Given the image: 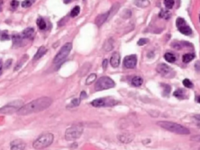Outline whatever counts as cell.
<instances>
[{
  "label": "cell",
  "mask_w": 200,
  "mask_h": 150,
  "mask_svg": "<svg viewBox=\"0 0 200 150\" xmlns=\"http://www.w3.org/2000/svg\"><path fill=\"white\" fill-rule=\"evenodd\" d=\"M134 4H135L138 7L146 8L149 6V5H150V2H149V0H135V1H134Z\"/></svg>",
  "instance_id": "d6986e66"
},
{
  "label": "cell",
  "mask_w": 200,
  "mask_h": 150,
  "mask_svg": "<svg viewBox=\"0 0 200 150\" xmlns=\"http://www.w3.org/2000/svg\"><path fill=\"white\" fill-rule=\"evenodd\" d=\"M94 107H106L113 106L116 104L113 100H106V99H97L91 102Z\"/></svg>",
  "instance_id": "ba28073f"
},
{
  "label": "cell",
  "mask_w": 200,
  "mask_h": 150,
  "mask_svg": "<svg viewBox=\"0 0 200 150\" xmlns=\"http://www.w3.org/2000/svg\"><path fill=\"white\" fill-rule=\"evenodd\" d=\"M81 102V99H73L71 101V102L68 105V107H76L78 106Z\"/></svg>",
  "instance_id": "4dcf8cb0"
},
{
  "label": "cell",
  "mask_w": 200,
  "mask_h": 150,
  "mask_svg": "<svg viewBox=\"0 0 200 150\" xmlns=\"http://www.w3.org/2000/svg\"><path fill=\"white\" fill-rule=\"evenodd\" d=\"M178 28L181 34H183V35H190L192 33V31L191 28H190L189 26H188L187 24L181 26V27H179V28Z\"/></svg>",
  "instance_id": "ac0fdd59"
},
{
  "label": "cell",
  "mask_w": 200,
  "mask_h": 150,
  "mask_svg": "<svg viewBox=\"0 0 200 150\" xmlns=\"http://www.w3.org/2000/svg\"><path fill=\"white\" fill-rule=\"evenodd\" d=\"M2 68H3V66H2V64L0 63V75L2 74Z\"/></svg>",
  "instance_id": "60d3db41"
},
{
  "label": "cell",
  "mask_w": 200,
  "mask_h": 150,
  "mask_svg": "<svg viewBox=\"0 0 200 150\" xmlns=\"http://www.w3.org/2000/svg\"><path fill=\"white\" fill-rule=\"evenodd\" d=\"M72 47H73L72 46V43H70V42H67L65 45H63V47L60 48L59 53L54 57L53 64H58L59 63H61L62 61H63L68 56L70 51H71Z\"/></svg>",
  "instance_id": "52a82bcc"
},
{
  "label": "cell",
  "mask_w": 200,
  "mask_h": 150,
  "mask_svg": "<svg viewBox=\"0 0 200 150\" xmlns=\"http://www.w3.org/2000/svg\"><path fill=\"white\" fill-rule=\"evenodd\" d=\"M136 64H137V57L135 55L126 56L123 59V65L126 68H134L136 66Z\"/></svg>",
  "instance_id": "9c48e42d"
},
{
  "label": "cell",
  "mask_w": 200,
  "mask_h": 150,
  "mask_svg": "<svg viewBox=\"0 0 200 150\" xmlns=\"http://www.w3.org/2000/svg\"><path fill=\"white\" fill-rule=\"evenodd\" d=\"M110 65L113 67L116 68V67H118L119 65H120V63H121V56H120V54L118 53H114L112 55L110 58Z\"/></svg>",
  "instance_id": "4fadbf2b"
},
{
  "label": "cell",
  "mask_w": 200,
  "mask_h": 150,
  "mask_svg": "<svg viewBox=\"0 0 200 150\" xmlns=\"http://www.w3.org/2000/svg\"><path fill=\"white\" fill-rule=\"evenodd\" d=\"M111 41H112V40H111V39H109V40L106 41V43L104 44V48L106 47V46H108L107 48L105 49L106 51H110L111 49L113 48V42H111Z\"/></svg>",
  "instance_id": "1f68e13d"
},
{
  "label": "cell",
  "mask_w": 200,
  "mask_h": 150,
  "mask_svg": "<svg viewBox=\"0 0 200 150\" xmlns=\"http://www.w3.org/2000/svg\"><path fill=\"white\" fill-rule=\"evenodd\" d=\"M194 117H195L196 120H200V114L195 115V116H194Z\"/></svg>",
  "instance_id": "ab89813d"
},
{
  "label": "cell",
  "mask_w": 200,
  "mask_h": 150,
  "mask_svg": "<svg viewBox=\"0 0 200 150\" xmlns=\"http://www.w3.org/2000/svg\"><path fill=\"white\" fill-rule=\"evenodd\" d=\"M109 16H110V12H106V13H102V14H99V16H97L95 21V24L99 26V27L103 25V24H104L106 21Z\"/></svg>",
  "instance_id": "7c38bea8"
},
{
  "label": "cell",
  "mask_w": 200,
  "mask_h": 150,
  "mask_svg": "<svg viewBox=\"0 0 200 150\" xmlns=\"http://www.w3.org/2000/svg\"><path fill=\"white\" fill-rule=\"evenodd\" d=\"M174 95L179 99H184L185 98H187V96H186V91H185V89L182 88L177 89L174 92Z\"/></svg>",
  "instance_id": "e0dca14e"
},
{
  "label": "cell",
  "mask_w": 200,
  "mask_h": 150,
  "mask_svg": "<svg viewBox=\"0 0 200 150\" xmlns=\"http://www.w3.org/2000/svg\"><path fill=\"white\" fill-rule=\"evenodd\" d=\"M133 138L134 135H131V134H122V135H118V139L120 140V142L124 143V144L131 142Z\"/></svg>",
  "instance_id": "5bb4252c"
},
{
  "label": "cell",
  "mask_w": 200,
  "mask_h": 150,
  "mask_svg": "<svg viewBox=\"0 0 200 150\" xmlns=\"http://www.w3.org/2000/svg\"><path fill=\"white\" fill-rule=\"evenodd\" d=\"M199 150H200V148H199Z\"/></svg>",
  "instance_id": "bcb514c9"
},
{
  "label": "cell",
  "mask_w": 200,
  "mask_h": 150,
  "mask_svg": "<svg viewBox=\"0 0 200 150\" xmlns=\"http://www.w3.org/2000/svg\"><path fill=\"white\" fill-rule=\"evenodd\" d=\"M95 80H96V74H90L89 76L87 77V79H86V84H87V85H89V84H91L92 83H93V82H95Z\"/></svg>",
  "instance_id": "484cf974"
},
{
  "label": "cell",
  "mask_w": 200,
  "mask_h": 150,
  "mask_svg": "<svg viewBox=\"0 0 200 150\" xmlns=\"http://www.w3.org/2000/svg\"><path fill=\"white\" fill-rule=\"evenodd\" d=\"M37 24H38V27L40 30H45L46 28V23L41 18H39L37 20Z\"/></svg>",
  "instance_id": "d4e9b609"
},
{
  "label": "cell",
  "mask_w": 200,
  "mask_h": 150,
  "mask_svg": "<svg viewBox=\"0 0 200 150\" xmlns=\"http://www.w3.org/2000/svg\"><path fill=\"white\" fill-rule=\"evenodd\" d=\"M86 96H87V95H86L85 92H81V98H80V99H85V98Z\"/></svg>",
  "instance_id": "f35d334b"
},
{
  "label": "cell",
  "mask_w": 200,
  "mask_h": 150,
  "mask_svg": "<svg viewBox=\"0 0 200 150\" xmlns=\"http://www.w3.org/2000/svg\"><path fill=\"white\" fill-rule=\"evenodd\" d=\"M159 16L162 18H166V19H168V18L170 17V12H168V11H164L162 10L161 13H159Z\"/></svg>",
  "instance_id": "836d02e7"
},
{
  "label": "cell",
  "mask_w": 200,
  "mask_h": 150,
  "mask_svg": "<svg viewBox=\"0 0 200 150\" xmlns=\"http://www.w3.org/2000/svg\"><path fill=\"white\" fill-rule=\"evenodd\" d=\"M70 1H71V0H64V3H69Z\"/></svg>",
  "instance_id": "7bdbcfd3"
},
{
  "label": "cell",
  "mask_w": 200,
  "mask_h": 150,
  "mask_svg": "<svg viewBox=\"0 0 200 150\" xmlns=\"http://www.w3.org/2000/svg\"><path fill=\"white\" fill-rule=\"evenodd\" d=\"M115 86V82L109 77H102L98 80L95 84V91H103L106 89L113 88Z\"/></svg>",
  "instance_id": "5b68a950"
},
{
  "label": "cell",
  "mask_w": 200,
  "mask_h": 150,
  "mask_svg": "<svg viewBox=\"0 0 200 150\" xmlns=\"http://www.w3.org/2000/svg\"><path fill=\"white\" fill-rule=\"evenodd\" d=\"M0 38H1L2 40H8V39H9V35H8V34L6 33V31H3V32L1 33Z\"/></svg>",
  "instance_id": "d590c367"
},
{
  "label": "cell",
  "mask_w": 200,
  "mask_h": 150,
  "mask_svg": "<svg viewBox=\"0 0 200 150\" xmlns=\"http://www.w3.org/2000/svg\"><path fill=\"white\" fill-rule=\"evenodd\" d=\"M164 59L169 63H174L176 60V57L174 56V54L170 53H167L164 55Z\"/></svg>",
  "instance_id": "603a6c76"
},
{
  "label": "cell",
  "mask_w": 200,
  "mask_h": 150,
  "mask_svg": "<svg viewBox=\"0 0 200 150\" xmlns=\"http://www.w3.org/2000/svg\"><path fill=\"white\" fill-rule=\"evenodd\" d=\"M10 6L13 10H15V9L17 8L18 6H19V2H18L17 0H12L10 3Z\"/></svg>",
  "instance_id": "e575fe53"
},
{
  "label": "cell",
  "mask_w": 200,
  "mask_h": 150,
  "mask_svg": "<svg viewBox=\"0 0 200 150\" xmlns=\"http://www.w3.org/2000/svg\"><path fill=\"white\" fill-rule=\"evenodd\" d=\"M199 21H200V16H199Z\"/></svg>",
  "instance_id": "f6af8a7d"
},
{
  "label": "cell",
  "mask_w": 200,
  "mask_h": 150,
  "mask_svg": "<svg viewBox=\"0 0 200 150\" xmlns=\"http://www.w3.org/2000/svg\"><path fill=\"white\" fill-rule=\"evenodd\" d=\"M26 147L25 142L21 139H16L10 144L11 150H24Z\"/></svg>",
  "instance_id": "30bf717a"
},
{
  "label": "cell",
  "mask_w": 200,
  "mask_h": 150,
  "mask_svg": "<svg viewBox=\"0 0 200 150\" xmlns=\"http://www.w3.org/2000/svg\"><path fill=\"white\" fill-rule=\"evenodd\" d=\"M28 59V55H24V56H23V57L21 59V60L18 62L17 65L16 66L15 71L20 70V68H21V66H22V65H23V64L27 61V59Z\"/></svg>",
  "instance_id": "cb8c5ba5"
},
{
  "label": "cell",
  "mask_w": 200,
  "mask_h": 150,
  "mask_svg": "<svg viewBox=\"0 0 200 150\" xmlns=\"http://www.w3.org/2000/svg\"><path fill=\"white\" fill-rule=\"evenodd\" d=\"M107 65H108V60L107 59H104L103 62V67L104 70H106V67H107Z\"/></svg>",
  "instance_id": "74e56055"
},
{
  "label": "cell",
  "mask_w": 200,
  "mask_h": 150,
  "mask_svg": "<svg viewBox=\"0 0 200 150\" xmlns=\"http://www.w3.org/2000/svg\"><path fill=\"white\" fill-rule=\"evenodd\" d=\"M183 84H184V86H185V88H193L192 82H191L189 79L188 78L183 80Z\"/></svg>",
  "instance_id": "f546056e"
},
{
  "label": "cell",
  "mask_w": 200,
  "mask_h": 150,
  "mask_svg": "<svg viewBox=\"0 0 200 150\" xmlns=\"http://www.w3.org/2000/svg\"><path fill=\"white\" fill-rule=\"evenodd\" d=\"M197 102H199V103H200V95L197 98Z\"/></svg>",
  "instance_id": "ee69618b"
},
{
  "label": "cell",
  "mask_w": 200,
  "mask_h": 150,
  "mask_svg": "<svg viewBox=\"0 0 200 150\" xmlns=\"http://www.w3.org/2000/svg\"><path fill=\"white\" fill-rule=\"evenodd\" d=\"M194 58H195V55H194V54L187 53L185 54V55L183 56L182 60L185 64H188V63L192 61Z\"/></svg>",
  "instance_id": "7402d4cb"
},
{
  "label": "cell",
  "mask_w": 200,
  "mask_h": 150,
  "mask_svg": "<svg viewBox=\"0 0 200 150\" xmlns=\"http://www.w3.org/2000/svg\"><path fill=\"white\" fill-rule=\"evenodd\" d=\"M195 138H192V139H195V140H197V141H199V142H200V136H198V137H195Z\"/></svg>",
  "instance_id": "b9f144b4"
},
{
  "label": "cell",
  "mask_w": 200,
  "mask_h": 150,
  "mask_svg": "<svg viewBox=\"0 0 200 150\" xmlns=\"http://www.w3.org/2000/svg\"><path fill=\"white\" fill-rule=\"evenodd\" d=\"M157 124L170 132H174L178 135H188L190 133L189 130L188 128L171 121H159L157 122Z\"/></svg>",
  "instance_id": "7a4b0ae2"
},
{
  "label": "cell",
  "mask_w": 200,
  "mask_h": 150,
  "mask_svg": "<svg viewBox=\"0 0 200 150\" xmlns=\"http://www.w3.org/2000/svg\"><path fill=\"white\" fill-rule=\"evenodd\" d=\"M157 71L160 74L163 76H166L167 74H169L171 71V68L168 65L164 64H159L157 67Z\"/></svg>",
  "instance_id": "8fae6325"
},
{
  "label": "cell",
  "mask_w": 200,
  "mask_h": 150,
  "mask_svg": "<svg viewBox=\"0 0 200 150\" xmlns=\"http://www.w3.org/2000/svg\"><path fill=\"white\" fill-rule=\"evenodd\" d=\"M52 103V100L49 97H41L34 99L29 103L23 105L21 109L17 111V114L20 116H27V115L43 111L48 109Z\"/></svg>",
  "instance_id": "6da1fadb"
},
{
  "label": "cell",
  "mask_w": 200,
  "mask_h": 150,
  "mask_svg": "<svg viewBox=\"0 0 200 150\" xmlns=\"http://www.w3.org/2000/svg\"><path fill=\"white\" fill-rule=\"evenodd\" d=\"M34 2H35V0H25V1H23V3H22L21 5H22V7L28 8L30 7Z\"/></svg>",
  "instance_id": "f1b7e54d"
},
{
  "label": "cell",
  "mask_w": 200,
  "mask_h": 150,
  "mask_svg": "<svg viewBox=\"0 0 200 150\" xmlns=\"http://www.w3.org/2000/svg\"><path fill=\"white\" fill-rule=\"evenodd\" d=\"M34 34V29L33 28H28L21 34V36L23 37V39H31L33 38Z\"/></svg>",
  "instance_id": "9a60e30c"
},
{
  "label": "cell",
  "mask_w": 200,
  "mask_h": 150,
  "mask_svg": "<svg viewBox=\"0 0 200 150\" xmlns=\"http://www.w3.org/2000/svg\"><path fill=\"white\" fill-rule=\"evenodd\" d=\"M164 5L167 9H172L174 5V0H164Z\"/></svg>",
  "instance_id": "83f0119b"
},
{
  "label": "cell",
  "mask_w": 200,
  "mask_h": 150,
  "mask_svg": "<svg viewBox=\"0 0 200 150\" xmlns=\"http://www.w3.org/2000/svg\"><path fill=\"white\" fill-rule=\"evenodd\" d=\"M147 42H148V39H146V38H141V39H139V41H138V45L141 46L146 45Z\"/></svg>",
  "instance_id": "8d00e7d4"
},
{
  "label": "cell",
  "mask_w": 200,
  "mask_h": 150,
  "mask_svg": "<svg viewBox=\"0 0 200 150\" xmlns=\"http://www.w3.org/2000/svg\"><path fill=\"white\" fill-rule=\"evenodd\" d=\"M23 106V102L22 100H15L0 108V114H12L17 112Z\"/></svg>",
  "instance_id": "277c9868"
},
{
  "label": "cell",
  "mask_w": 200,
  "mask_h": 150,
  "mask_svg": "<svg viewBox=\"0 0 200 150\" xmlns=\"http://www.w3.org/2000/svg\"><path fill=\"white\" fill-rule=\"evenodd\" d=\"M54 136L52 133H46L39 136L37 139L34 141L33 144V147L37 150L43 149L45 148H47L53 142Z\"/></svg>",
  "instance_id": "3957f363"
},
{
  "label": "cell",
  "mask_w": 200,
  "mask_h": 150,
  "mask_svg": "<svg viewBox=\"0 0 200 150\" xmlns=\"http://www.w3.org/2000/svg\"><path fill=\"white\" fill-rule=\"evenodd\" d=\"M79 13L80 7L78 6H75L74 8H73V10H72L71 12H70V17H77V16L79 14Z\"/></svg>",
  "instance_id": "4316f807"
},
{
  "label": "cell",
  "mask_w": 200,
  "mask_h": 150,
  "mask_svg": "<svg viewBox=\"0 0 200 150\" xmlns=\"http://www.w3.org/2000/svg\"><path fill=\"white\" fill-rule=\"evenodd\" d=\"M24 40L21 35H15L13 36V41L14 46H21V44L23 43V41Z\"/></svg>",
  "instance_id": "ffe728a7"
},
{
  "label": "cell",
  "mask_w": 200,
  "mask_h": 150,
  "mask_svg": "<svg viewBox=\"0 0 200 150\" xmlns=\"http://www.w3.org/2000/svg\"><path fill=\"white\" fill-rule=\"evenodd\" d=\"M176 24H177V28H179L181 26H183L185 25V24H186V22H185V21L183 18L178 17L177 19V21H176Z\"/></svg>",
  "instance_id": "d6a6232c"
},
{
  "label": "cell",
  "mask_w": 200,
  "mask_h": 150,
  "mask_svg": "<svg viewBox=\"0 0 200 150\" xmlns=\"http://www.w3.org/2000/svg\"><path fill=\"white\" fill-rule=\"evenodd\" d=\"M131 83H132V84H133L134 86H141V84H142V83H143V79L139 76L134 77L133 78H132V80H131Z\"/></svg>",
  "instance_id": "44dd1931"
},
{
  "label": "cell",
  "mask_w": 200,
  "mask_h": 150,
  "mask_svg": "<svg viewBox=\"0 0 200 150\" xmlns=\"http://www.w3.org/2000/svg\"><path fill=\"white\" fill-rule=\"evenodd\" d=\"M47 53V48L45 46H41L40 48L38 49V51L34 56V60H38L40 58H41L45 54Z\"/></svg>",
  "instance_id": "2e32d148"
},
{
  "label": "cell",
  "mask_w": 200,
  "mask_h": 150,
  "mask_svg": "<svg viewBox=\"0 0 200 150\" xmlns=\"http://www.w3.org/2000/svg\"><path fill=\"white\" fill-rule=\"evenodd\" d=\"M83 133V127L80 125H74L67 128L65 132V138L67 141H74L81 137Z\"/></svg>",
  "instance_id": "8992f818"
}]
</instances>
